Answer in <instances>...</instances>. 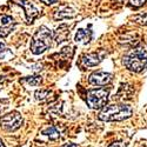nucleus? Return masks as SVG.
<instances>
[{"mask_svg":"<svg viewBox=\"0 0 147 147\" xmlns=\"http://www.w3.org/2000/svg\"><path fill=\"white\" fill-rule=\"evenodd\" d=\"M122 63L131 72H142L147 67V42H140L131 51H128L124 55Z\"/></svg>","mask_w":147,"mask_h":147,"instance_id":"nucleus-1","label":"nucleus"},{"mask_svg":"<svg viewBox=\"0 0 147 147\" xmlns=\"http://www.w3.org/2000/svg\"><path fill=\"white\" fill-rule=\"evenodd\" d=\"M133 114L132 106L127 104H112L106 105L99 113L101 121H122L131 118Z\"/></svg>","mask_w":147,"mask_h":147,"instance_id":"nucleus-2","label":"nucleus"},{"mask_svg":"<svg viewBox=\"0 0 147 147\" xmlns=\"http://www.w3.org/2000/svg\"><path fill=\"white\" fill-rule=\"evenodd\" d=\"M53 40H54L53 32L46 26H40L32 36L31 52L35 55L44 53L46 50L51 47Z\"/></svg>","mask_w":147,"mask_h":147,"instance_id":"nucleus-3","label":"nucleus"},{"mask_svg":"<svg viewBox=\"0 0 147 147\" xmlns=\"http://www.w3.org/2000/svg\"><path fill=\"white\" fill-rule=\"evenodd\" d=\"M109 91L106 88H94L90 90L86 95V102L92 109L104 108L108 101Z\"/></svg>","mask_w":147,"mask_h":147,"instance_id":"nucleus-4","label":"nucleus"},{"mask_svg":"<svg viewBox=\"0 0 147 147\" xmlns=\"http://www.w3.org/2000/svg\"><path fill=\"white\" fill-rule=\"evenodd\" d=\"M24 122L22 115L18 111H13L8 114H5L0 119V127L6 132H14L19 129Z\"/></svg>","mask_w":147,"mask_h":147,"instance_id":"nucleus-5","label":"nucleus"},{"mask_svg":"<svg viewBox=\"0 0 147 147\" xmlns=\"http://www.w3.org/2000/svg\"><path fill=\"white\" fill-rule=\"evenodd\" d=\"M14 3L19 6H21L25 11V16L27 22H33V20L40 14V8L35 5L33 0H14Z\"/></svg>","mask_w":147,"mask_h":147,"instance_id":"nucleus-6","label":"nucleus"},{"mask_svg":"<svg viewBox=\"0 0 147 147\" xmlns=\"http://www.w3.org/2000/svg\"><path fill=\"white\" fill-rule=\"evenodd\" d=\"M105 58V52H91L84 54L80 59V64L82 67H94L99 65Z\"/></svg>","mask_w":147,"mask_h":147,"instance_id":"nucleus-7","label":"nucleus"},{"mask_svg":"<svg viewBox=\"0 0 147 147\" xmlns=\"http://www.w3.org/2000/svg\"><path fill=\"white\" fill-rule=\"evenodd\" d=\"M112 80V74L108 72L104 71H95L88 78V82L93 86H106L111 82Z\"/></svg>","mask_w":147,"mask_h":147,"instance_id":"nucleus-8","label":"nucleus"},{"mask_svg":"<svg viewBox=\"0 0 147 147\" xmlns=\"http://www.w3.org/2000/svg\"><path fill=\"white\" fill-rule=\"evenodd\" d=\"M17 22L11 16L0 14V38H5L16 28Z\"/></svg>","mask_w":147,"mask_h":147,"instance_id":"nucleus-9","label":"nucleus"},{"mask_svg":"<svg viewBox=\"0 0 147 147\" xmlns=\"http://www.w3.org/2000/svg\"><path fill=\"white\" fill-rule=\"evenodd\" d=\"M76 16H77L76 9H73L72 7H68V6H61L58 9H55L53 18L54 20H63V19L74 18Z\"/></svg>","mask_w":147,"mask_h":147,"instance_id":"nucleus-10","label":"nucleus"},{"mask_svg":"<svg viewBox=\"0 0 147 147\" xmlns=\"http://www.w3.org/2000/svg\"><path fill=\"white\" fill-rule=\"evenodd\" d=\"M92 39V31L91 30H85V28H80L78 30V32L76 33L74 40L77 44H81V45H86L91 41Z\"/></svg>","mask_w":147,"mask_h":147,"instance_id":"nucleus-11","label":"nucleus"},{"mask_svg":"<svg viewBox=\"0 0 147 147\" xmlns=\"http://www.w3.org/2000/svg\"><path fill=\"white\" fill-rule=\"evenodd\" d=\"M53 34H54V40H55V42H57V44H60V42L65 41V40L68 38L69 30H68L67 25H60Z\"/></svg>","mask_w":147,"mask_h":147,"instance_id":"nucleus-12","label":"nucleus"},{"mask_svg":"<svg viewBox=\"0 0 147 147\" xmlns=\"http://www.w3.org/2000/svg\"><path fill=\"white\" fill-rule=\"evenodd\" d=\"M41 134L45 137H47L50 140H58L60 138V132L54 126H50V127L44 128L41 131Z\"/></svg>","mask_w":147,"mask_h":147,"instance_id":"nucleus-13","label":"nucleus"},{"mask_svg":"<svg viewBox=\"0 0 147 147\" xmlns=\"http://www.w3.org/2000/svg\"><path fill=\"white\" fill-rule=\"evenodd\" d=\"M35 99L38 100V101H46L50 99V96L52 95V92L51 91H48V90H38L35 93Z\"/></svg>","mask_w":147,"mask_h":147,"instance_id":"nucleus-14","label":"nucleus"},{"mask_svg":"<svg viewBox=\"0 0 147 147\" xmlns=\"http://www.w3.org/2000/svg\"><path fill=\"white\" fill-rule=\"evenodd\" d=\"M21 81L25 82V84H27V85H31V86H38V85L41 84L42 79H41V77H39V76H32V77L24 78Z\"/></svg>","mask_w":147,"mask_h":147,"instance_id":"nucleus-15","label":"nucleus"},{"mask_svg":"<svg viewBox=\"0 0 147 147\" xmlns=\"http://www.w3.org/2000/svg\"><path fill=\"white\" fill-rule=\"evenodd\" d=\"M7 53H8V48L6 47V45L3 44V42H0V60L5 59Z\"/></svg>","mask_w":147,"mask_h":147,"instance_id":"nucleus-16","label":"nucleus"},{"mask_svg":"<svg viewBox=\"0 0 147 147\" xmlns=\"http://www.w3.org/2000/svg\"><path fill=\"white\" fill-rule=\"evenodd\" d=\"M146 1H147V0H129L128 4H129V6H132V7H140V6H142Z\"/></svg>","mask_w":147,"mask_h":147,"instance_id":"nucleus-17","label":"nucleus"},{"mask_svg":"<svg viewBox=\"0 0 147 147\" xmlns=\"http://www.w3.org/2000/svg\"><path fill=\"white\" fill-rule=\"evenodd\" d=\"M108 147H127V145L124 141H115V142L111 144Z\"/></svg>","mask_w":147,"mask_h":147,"instance_id":"nucleus-18","label":"nucleus"},{"mask_svg":"<svg viewBox=\"0 0 147 147\" xmlns=\"http://www.w3.org/2000/svg\"><path fill=\"white\" fill-rule=\"evenodd\" d=\"M41 1H42L44 4H46V5H53V4H55V3H59L60 0H41Z\"/></svg>","mask_w":147,"mask_h":147,"instance_id":"nucleus-19","label":"nucleus"},{"mask_svg":"<svg viewBox=\"0 0 147 147\" xmlns=\"http://www.w3.org/2000/svg\"><path fill=\"white\" fill-rule=\"evenodd\" d=\"M60 147H80V146L77 145V144H73V142H67V144H64L63 146H60Z\"/></svg>","mask_w":147,"mask_h":147,"instance_id":"nucleus-20","label":"nucleus"},{"mask_svg":"<svg viewBox=\"0 0 147 147\" xmlns=\"http://www.w3.org/2000/svg\"><path fill=\"white\" fill-rule=\"evenodd\" d=\"M0 147H5V144H4V141L0 139Z\"/></svg>","mask_w":147,"mask_h":147,"instance_id":"nucleus-21","label":"nucleus"},{"mask_svg":"<svg viewBox=\"0 0 147 147\" xmlns=\"http://www.w3.org/2000/svg\"><path fill=\"white\" fill-rule=\"evenodd\" d=\"M118 1H121V0H118Z\"/></svg>","mask_w":147,"mask_h":147,"instance_id":"nucleus-22","label":"nucleus"}]
</instances>
